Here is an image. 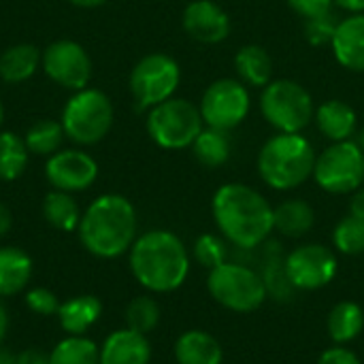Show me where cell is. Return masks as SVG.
Returning <instances> with one entry per match:
<instances>
[{
	"label": "cell",
	"instance_id": "6da1fadb",
	"mask_svg": "<svg viewBox=\"0 0 364 364\" xmlns=\"http://www.w3.org/2000/svg\"><path fill=\"white\" fill-rule=\"evenodd\" d=\"M211 213L222 237L243 252L260 247L275 230L269 200L256 188L239 181L224 183L215 190Z\"/></svg>",
	"mask_w": 364,
	"mask_h": 364
},
{
	"label": "cell",
	"instance_id": "7a4b0ae2",
	"mask_svg": "<svg viewBox=\"0 0 364 364\" xmlns=\"http://www.w3.org/2000/svg\"><path fill=\"white\" fill-rule=\"evenodd\" d=\"M134 279L154 294H166L183 286L190 273V254L171 230H149L130 247Z\"/></svg>",
	"mask_w": 364,
	"mask_h": 364
},
{
	"label": "cell",
	"instance_id": "3957f363",
	"mask_svg": "<svg viewBox=\"0 0 364 364\" xmlns=\"http://www.w3.org/2000/svg\"><path fill=\"white\" fill-rule=\"evenodd\" d=\"M83 247L96 258H117L130 252L136 241V211L122 194L98 196L83 213L79 224Z\"/></svg>",
	"mask_w": 364,
	"mask_h": 364
},
{
	"label": "cell",
	"instance_id": "277c9868",
	"mask_svg": "<svg viewBox=\"0 0 364 364\" xmlns=\"http://www.w3.org/2000/svg\"><path fill=\"white\" fill-rule=\"evenodd\" d=\"M314 143L303 132H275L258 151V175L277 192H290L314 177L316 166Z\"/></svg>",
	"mask_w": 364,
	"mask_h": 364
},
{
	"label": "cell",
	"instance_id": "5b68a950",
	"mask_svg": "<svg viewBox=\"0 0 364 364\" xmlns=\"http://www.w3.org/2000/svg\"><path fill=\"white\" fill-rule=\"evenodd\" d=\"M207 290L228 311L252 314L267 301V286L258 271L243 262H224L209 271Z\"/></svg>",
	"mask_w": 364,
	"mask_h": 364
},
{
	"label": "cell",
	"instance_id": "8992f818",
	"mask_svg": "<svg viewBox=\"0 0 364 364\" xmlns=\"http://www.w3.org/2000/svg\"><path fill=\"white\" fill-rule=\"evenodd\" d=\"M260 113L277 132H303L316 115L314 98L294 79H273L260 94Z\"/></svg>",
	"mask_w": 364,
	"mask_h": 364
},
{
	"label": "cell",
	"instance_id": "52a82bcc",
	"mask_svg": "<svg viewBox=\"0 0 364 364\" xmlns=\"http://www.w3.org/2000/svg\"><path fill=\"white\" fill-rule=\"evenodd\" d=\"M113 105L109 96L94 87H83L70 96L62 111V128L66 139L79 145L102 141L113 126Z\"/></svg>",
	"mask_w": 364,
	"mask_h": 364
},
{
	"label": "cell",
	"instance_id": "ba28073f",
	"mask_svg": "<svg viewBox=\"0 0 364 364\" xmlns=\"http://www.w3.org/2000/svg\"><path fill=\"white\" fill-rule=\"evenodd\" d=\"M205 128L200 109L186 98H168L147 113V134L162 149L192 147Z\"/></svg>",
	"mask_w": 364,
	"mask_h": 364
},
{
	"label": "cell",
	"instance_id": "9c48e42d",
	"mask_svg": "<svg viewBox=\"0 0 364 364\" xmlns=\"http://www.w3.org/2000/svg\"><path fill=\"white\" fill-rule=\"evenodd\" d=\"M316 183L328 194H354L364 183V151L356 141L331 143L316 158Z\"/></svg>",
	"mask_w": 364,
	"mask_h": 364
},
{
	"label": "cell",
	"instance_id": "30bf717a",
	"mask_svg": "<svg viewBox=\"0 0 364 364\" xmlns=\"http://www.w3.org/2000/svg\"><path fill=\"white\" fill-rule=\"evenodd\" d=\"M181 81V68L168 53H149L141 58L130 73V92L139 109H151L175 96Z\"/></svg>",
	"mask_w": 364,
	"mask_h": 364
},
{
	"label": "cell",
	"instance_id": "8fae6325",
	"mask_svg": "<svg viewBox=\"0 0 364 364\" xmlns=\"http://www.w3.org/2000/svg\"><path fill=\"white\" fill-rule=\"evenodd\" d=\"M198 109L205 126L230 132L247 119L252 109V96L247 85L239 79L222 77L207 85Z\"/></svg>",
	"mask_w": 364,
	"mask_h": 364
},
{
	"label": "cell",
	"instance_id": "7c38bea8",
	"mask_svg": "<svg viewBox=\"0 0 364 364\" xmlns=\"http://www.w3.org/2000/svg\"><path fill=\"white\" fill-rule=\"evenodd\" d=\"M286 275L294 290H320L337 275V256L322 243H305L284 258Z\"/></svg>",
	"mask_w": 364,
	"mask_h": 364
},
{
	"label": "cell",
	"instance_id": "4fadbf2b",
	"mask_svg": "<svg viewBox=\"0 0 364 364\" xmlns=\"http://www.w3.org/2000/svg\"><path fill=\"white\" fill-rule=\"evenodd\" d=\"M41 66L53 83L66 90L79 92L87 87L92 79V60L77 41L60 38L51 43L43 51Z\"/></svg>",
	"mask_w": 364,
	"mask_h": 364
},
{
	"label": "cell",
	"instance_id": "5bb4252c",
	"mask_svg": "<svg viewBox=\"0 0 364 364\" xmlns=\"http://www.w3.org/2000/svg\"><path fill=\"white\" fill-rule=\"evenodd\" d=\"M47 181L62 192L87 190L98 177V164L90 154L79 149H60L45 164Z\"/></svg>",
	"mask_w": 364,
	"mask_h": 364
},
{
	"label": "cell",
	"instance_id": "9a60e30c",
	"mask_svg": "<svg viewBox=\"0 0 364 364\" xmlns=\"http://www.w3.org/2000/svg\"><path fill=\"white\" fill-rule=\"evenodd\" d=\"M183 30L203 45H218L228 38L230 15L213 0H192L183 9Z\"/></svg>",
	"mask_w": 364,
	"mask_h": 364
},
{
	"label": "cell",
	"instance_id": "2e32d148",
	"mask_svg": "<svg viewBox=\"0 0 364 364\" xmlns=\"http://www.w3.org/2000/svg\"><path fill=\"white\" fill-rule=\"evenodd\" d=\"M331 47L335 60L343 68L364 73V13H350L339 19Z\"/></svg>",
	"mask_w": 364,
	"mask_h": 364
},
{
	"label": "cell",
	"instance_id": "e0dca14e",
	"mask_svg": "<svg viewBox=\"0 0 364 364\" xmlns=\"http://www.w3.org/2000/svg\"><path fill=\"white\" fill-rule=\"evenodd\" d=\"M314 122L324 139H328L331 143H339V141H350L354 136L358 126V115L350 102L341 98H331L316 107Z\"/></svg>",
	"mask_w": 364,
	"mask_h": 364
},
{
	"label": "cell",
	"instance_id": "ac0fdd59",
	"mask_svg": "<svg viewBox=\"0 0 364 364\" xmlns=\"http://www.w3.org/2000/svg\"><path fill=\"white\" fill-rule=\"evenodd\" d=\"M151 346L147 335L130 328L111 333L100 348V364H149Z\"/></svg>",
	"mask_w": 364,
	"mask_h": 364
},
{
	"label": "cell",
	"instance_id": "d6986e66",
	"mask_svg": "<svg viewBox=\"0 0 364 364\" xmlns=\"http://www.w3.org/2000/svg\"><path fill=\"white\" fill-rule=\"evenodd\" d=\"M239 81L247 87H267L273 81V60L262 45H243L235 55Z\"/></svg>",
	"mask_w": 364,
	"mask_h": 364
},
{
	"label": "cell",
	"instance_id": "ffe728a7",
	"mask_svg": "<svg viewBox=\"0 0 364 364\" xmlns=\"http://www.w3.org/2000/svg\"><path fill=\"white\" fill-rule=\"evenodd\" d=\"M177 364H222L224 352L215 337L205 331H188L175 341Z\"/></svg>",
	"mask_w": 364,
	"mask_h": 364
},
{
	"label": "cell",
	"instance_id": "44dd1931",
	"mask_svg": "<svg viewBox=\"0 0 364 364\" xmlns=\"http://www.w3.org/2000/svg\"><path fill=\"white\" fill-rule=\"evenodd\" d=\"M316 224L314 207L303 198H288L279 207H273V226L288 239L305 237Z\"/></svg>",
	"mask_w": 364,
	"mask_h": 364
},
{
	"label": "cell",
	"instance_id": "7402d4cb",
	"mask_svg": "<svg viewBox=\"0 0 364 364\" xmlns=\"http://www.w3.org/2000/svg\"><path fill=\"white\" fill-rule=\"evenodd\" d=\"M100 314H102V303L94 294H81V296H73L66 303H60L55 316L60 320V326L68 335H83L87 328L96 324Z\"/></svg>",
	"mask_w": 364,
	"mask_h": 364
},
{
	"label": "cell",
	"instance_id": "603a6c76",
	"mask_svg": "<svg viewBox=\"0 0 364 364\" xmlns=\"http://www.w3.org/2000/svg\"><path fill=\"white\" fill-rule=\"evenodd\" d=\"M32 277V258L19 247H0V296L21 292Z\"/></svg>",
	"mask_w": 364,
	"mask_h": 364
},
{
	"label": "cell",
	"instance_id": "cb8c5ba5",
	"mask_svg": "<svg viewBox=\"0 0 364 364\" xmlns=\"http://www.w3.org/2000/svg\"><path fill=\"white\" fill-rule=\"evenodd\" d=\"M41 58H43V53L34 45H28V43L13 45L9 49H4L2 55H0V77H2V81H6V83L28 81L36 73V68L41 64Z\"/></svg>",
	"mask_w": 364,
	"mask_h": 364
},
{
	"label": "cell",
	"instance_id": "d4e9b609",
	"mask_svg": "<svg viewBox=\"0 0 364 364\" xmlns=\"http://www.w3.org/2000/svg\"><path fill=\"white\" fill-rule=\"evenodd\" d=\"M192 154L207 168L224 166L228 162L230 154H232L230 132L205 126L200 130V134L196 136V141L192 143Z\"/></svg>",
	"mask_w": 364,
	"mask_h": 364
},
{
	"label": "cell",
	"instance_id": "484cf974",
	"mask_svg": "<svg viewBox=\"0 0 364 364\" xmlns=\"http://www.w3.org/2000/svg\"><path fill=\"white\" fill-rule=\"evenodd\" d=\"M364 328V311L358 303L343 301L335 305L328 314V335L337 346H346L354 339Z\"/></svg>",
	"mask_w": 364,
	"mask_h": 364
},
{
	"label": "cell",
	"instance_id": "4316f807",
	"mask_svg": "<svg viewBox=\"0 0 364 364\" xmlns=\"http://www.w3.org/2000/svg\"><path fill=\"white\" fill-rule=\"evenodd\" d=\"M43 215L53 228L64 232L77 230L83 218L70 192H62V190H53L43 198Z\"/></svg>",
	"mask_w": 364,
	"mask_h": 364
},
{
	"label": "cell",
	"instance_id": "83f0119b",
	"mask_svg": "<svg viewBox=\"0 0 364 364\" xmlns=\"http://www.w3.org/2000/svg\"><path fill=\"white\" fill-rule=\"evenodd\" d=\"M49 364H100V350L83 335H68L51 350Z\"/></svg>",
	"mask_w": 364,
	"mask_h": 364
},
{
	"label": "cell",
	"instance_id": "f1b7e54d",
	"mask_svg": "<svg viewBox=\"0 0 364 364\" xmlns=\"http://www.w3.org/2000/svg\"><path fill=\"white\" fill-rule=\"evenodd\" d=\"M30 160L26 141L13 132H0V179L13 181L23 175Z\"/></svg>",
	"mask_w": 364,
	"mask_h": 364
},
{
	"label": "cell",
	"instance_id": "f546056e",
	"mask_svg": "<svg viewBox=\"0 0 364 364\" xmlns=\"http://www.w3.org/2000/svg\"><path fill=\"white\" fill-rule=\"evenodd\" d=\"M66 132L62 128V122H53V119H41L36 124H32L23 136L26 147L30 154L34 156H53L55 151H60V145L64 141Z\"/></svg>",
	"mask_w": 364,
	"mask_h": 364
},
{
	"label": "cell",
	"instance_id": "4dcf8cb0",
	"mask_svg": "<svg viewBox=\"0 0 364 364\" xmlns=\"http://www.w3.org/2000/svg\"><path fill=\"white\" fill-rule=\"evenodd\" d=\"M160 322V305L151 296H136L126 307V324L130 331L147 335Z\"/></svg>",
	"mask_w": 364,
	"mask_h": 364
},
{
	"label": "cell",
	"instance_id": "1f68e13d",
	"mask_svg": "<svg viewBox=\"0 0 364 364\" xmlns=\"http://www.w3.org/2000/svg\"><path fill=\"white\" fill-rule=\"evenodd\" d=\"M333 245L346 256L364 254V220L346 215L333 230Z\"/></svg>",
	"mask_w": 364,
	"mask_h": 364
},
{
	"label": "cell",
	"instance_id": "d6a6232c",
	"mask_svg": "<svg viewBox=\"0 0 364 364\" xmlns=\"http://www.w3.org/2000/svg\"><path fill=\"white\" fill-rule=\"evenodd\" d=\"M194 260L209 271L228 262V241L211 232L200 235L194 241Z\"/></svg>",
	"mask_w": 364,
	"mask_h": 364
},
{
	"label": "cell",
	"instance_id": "836d02e7",
	"mask_svg": "<svg viewBox=\"0 0 364 364\" xmlns=\"http://www.w3.org/2000/svg\"><path fill=\"white\" fill-rule=\"evenodd\" d=\"M337 23H339V17L333 13L328 15H322V17H316V19H307L305 21V38L309 45L314 47H324V45H331L333 36H335V30H337Z\"/></svg>",
	"mask_w": 364,
	"mask_h": 364
},
{
	"label": "cell",
	"instance_id": "e575fe53",
	"mask_svg": "<svg viewBox=\"0 0 364 364\" xmlns=\"http://www.w3.org/2000/svg\"><path fill=\"white\" fill-rule=\"evenodd\" d=\"M26 307L38 316H53L60 309V301L58 296L47 290V288H32L26 294Z\"/></svg>",
	"mask_w": 364,
	"mask_h": 364
},
{
	"label": "cell",
	"instance_id": "d590c367",
	"mask_svg": "<svg viewBox=\"0 0 364 364\" xmlns=\"http://www.w3.org/2000/svg\"><path fill=\"white\" fill-rule=\"evenodd\" d=\"M286 2L294 15L303 17V21L328 15L335 11V0H286Z\"/></svg>",
	"mask_w": 364,
	"mask_h": 364
},
{
	"label": "cell",
	"instance_id": "8d00e7d4",
	"mask_svg": "<svg viewBox=\"0 0 364 364\" xmlns=\"http://www.w3.org/2000/svg\"><path fill=\"white\" fill-rule=\"evenodd\" d=\"M318 364H363V363H360V358H358L352 350H348V348H343V346H335V348L326 350V352L320 356Z\"/></svg>",
	"mask_w": 364,
	"mask_h": 364
},
{
	"label": "cell",
	"instance_id": "74e56055",
	"mask_svg": "<svg viewBox=\"0 0 364 364\" xmlns=\"http://www.w3.org/2000/svg\"><path fill=\"white\" fill-rule=\"evenodd\" d=\"M17 364H49V354L41 348H28L17 356Z\"/></svg>",
	"mask_w": 364,
	"mask_h": 364
},
{
	"label": "cell",
	"instance_id": "f35d334b",
	"mask_svg": "<svg viewBox=\"0 0 364 364\" xmlns=\"http://www.w3.org/2000/svg\"><path fill=\"white\" fill-rule=\"evenodd\" d=\"M350 215L364 220V188H358L350 200Z\"/></svg>",
	"mask_w": 364,
	"mask_h": 364
},
{
	"label": "cell",
	"instance_id": "ab89813d",
	"mask_svg": "<svg viewBox=\"0 0 364 364\" xmlns=\"http://www.w3.org/2000/svg\"><path fill=\"white\" fill-rule=\"evenodd\" d=\"M13 226V215L9 211V207L4 203H0V237H4Z\"/></svg>",
	"mask_w": 364,
	"mask_h": 364
},
{
	"label": "cell",
	"instance_id": "60d3db41",
	"mask_svg": "<svg viewBox=\"0 0 364 364\" xmlns=\"http://www.w3.org/2000/svg\"><path fill=\"white\" fill-rule=\"evenodd\" d=\"M335 4L348 13H364V0H335Z\"/></svg>",
	"mask_w": 364,
	"mask_h": 364
},
{
	"label": "cell",
	"instance_id": "b9f144b4",
	"mask_svg": "<svg viewBox=\"0 0 364 364\" xmlns=\"http://www.w3.org/2000/svg\"><path fill=\"white\" fill-rule=\"evenodd\" d=\"M6 328H9V316H6V309H4V305L0 301V343H2V339L6 335Z\"/></svg>",
	"mask_w": 364,
	"mask_h": 364
},
{
	"label": "cell",
	"instance_id": "7bdbcfd3",
	"mask_svg": "<svg viewBox=\"0 0 364 364\" xmlns=\"http://www.w3.org/2000/svg\"><path fill=\"white\" fill-rule=\"evenodd\" d=\"M68 2H73V4H77V6H83V9H92V6L105 4L107 0H68Z\"/></svg>",
	"mask_w": 364,
	"mask_h": 364
},
{
	"label": "cell",
	"instance_id": "ee69618b",
	"mask_svg": "<svg viewBox=\"0 0 364 364\" xmlns=\"http://www.w3.org/2000/svg\"><path fill=\"white\" fill-rule=\"evenodd\" d=\"M0 364H17V356L9 354L6 350H0Z\"/></svg>",
	"mask_w": 364,
	"mask_h": 364
},
{
	"label": "cell",
	"instance_id": "f6af8a7d",
	"mask_svg": "<svg viewBox=\"0 0 364 364\" xmlns=\"http://www.w3.org/2000/svg\"><path fill=\"white\" fill-rule=\"evenodd\" d=\"M358 143H360V147H363V151H364V126H363V130H360V139H358Z\"/></svg>",
	"mask_w": 364,
	"mask_h": 364
},
{
	"label": "cell",
	"instance_id": "bcb514c9",
	"mask_svg": "<svg viewBox=\"0 0 364 364\" xmlns=\"http://www.w3.org/2000/svg\"><path fill=\"white\" fill-rule=\"evenodd\" d=\"M2 119H4V109H2V102H0V126H2Z\"/></svg>",
	"mask_w": 364,
	"mask_h": 364
}]
</instances>
